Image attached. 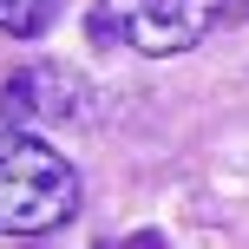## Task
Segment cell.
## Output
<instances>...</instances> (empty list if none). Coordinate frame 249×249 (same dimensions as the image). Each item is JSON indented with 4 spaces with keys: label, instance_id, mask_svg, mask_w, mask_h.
Returning a JSON list of instances; mask_svg holds the SVG:
<instances>
[{
    "label": "cell",
    "instance_id": "obj_1",
    "mask_svg": "<svg viewBox=\"0 0 249 249\" xmlns=\"http://www.w3.org/2000/svg\"><path fill=\"white\" fill-rule=\"evenodd\" d=\"M79 216V171L39 131L0 124V236H53Z\"/></svg>",
    "mask_w": 249,
    "mask_h": 249
},
{
    "label": "cell",
    "instance_id": "obj_2",
    "mask_svg": "<svg viewBox=\"0 0 249 249\" xmlns=\"http://www.w3.org/2000/svg\"><path fill=\"white\" fill-rule=\"evenodd\" d=\"M223 0H99L92 7V39L99 46H131L151 53V59H171V53H190L203 33L216 26Z\"/></svg>",
    "mask_w": 249,
    "mask_h": 249
},
{
    "label": "cell",
    "instance_id": "obj_3",
    "mask_svg": "<svg viewBox=\"0 0 249 249\" xmlns=\"http://www.w3.org/2000/svg\"><path fill=\"white\" fill-rule=\"evenodd\" d=\"M92 112V86L72 66L33 59L0 86V124L7 131H46V124H79Z\"/></svg>",
    "mask_w": 249,
    "mask_h": 249
},
{
    "label": "cell",
    "instance_id": "obj_4",
    "mask_svg": "<svg viewBox=\"0 0 249 249\" xmlns=\"http://www.w3.org/2000/svg\"><path fill=\"white\" fill-rule=\"evenodd\" d=\"M66 0H0V33L7 39H39L53 20H59Z\"/></svg>",
    "mask_w": 249,
    "mask_h": 249
}]
</instances>
